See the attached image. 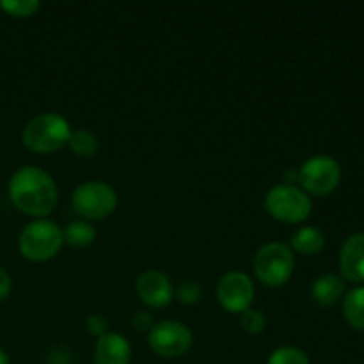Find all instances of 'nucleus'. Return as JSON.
I'll list each match as a JSON object with an SVG mask.
<instances>
[{
	"label": "nucleus",
	"mask_w": 364,
	"mask_h": 364,
	"mask_svg": "<svg viewBox=\"0 0 364 364\" xmlns=\"http://www.w3.org/2000/svg\"><path fill=\"white\" fill-rule=\"evenodd\" d=\"M95 364H130V345L121 334L107 333L95 350Z\"/></svg>",
	"instance_id": "f8f14e48"
},
{
	"label": "nucleus",
	"mask_w": 364,
	"mask_h": 364,
	"mask_svg": "<svg viewBox=\"0 0 364 364\" xmlns=\"http://www.w3.org/2000/svg\"><path fill=\"white\" fill-rule=\"evenodd\" d=\"M96 237L95 228L89 223H84V220H73V223L68 224L63 230V238L68 245L71 247H87V245L92 244Z\"/></svg>",
	"instance_id": "dca6fc26"
},
{
	"label": "nucleus",
	"mask_w": 364,
	"mask_h": 364,
	"mask_svg": "<svg viewBox=\"0 0 364 364\" xmlns=\"http://www.w3.org/2000/svg\"><path fill=\"white\" fill-rule=\"evenodd\" d=\"M269 364H309V359L301 348L281 347L272 352Z\"/></svg>",
	"instance_id": "a211bd4d"
},
{
	"label": "nucleus",
	"mask_w": 364,
	"mask_h": 364,
	"mask_svg": "<svg viewBox=\"0 0 364 364\" xmlns=\"http://www.w3.org/2000/svg\"><path fill=\"white\" fill-rule=\"evenodd\" d=\"M203 290L198 283L194 281H185L180 287L176 288V297L178 301L183 302V304H196V302L201 299Z\"/></svg>",
	"instance_id": "aec40b11"
},
{
	"label": "nucleus",
	"mask_w": 364,
	"mask_h": 364,
	"mask_svg": "<svg viewBox=\"0 0 364 364\" xmlns=\"http://www.w3.org/2000/svg\"><path fill=\"white\" fill-rule=\"evenodd\" d=\"M340 164L326 155L306 160L299 169V183L313 196H327L340 185Z\"/></svg>",
	"instance_id": "0eeeda50"
},
{
	"label": "nucleus",
	"mask_w": 364,
	"mask_h": 364,
	"mask_svg": "<svg viewBox=\"0 0 364 364\" xmlns=\"http://www.w3.org/2000/svg\"><path fill=\"white\" fill-rule=\"evenodd\" d=\"M343 315L354 329L364 331V288H354L345 295Z\"/></svg>",
	"instance_id": "2eb2a0df"
},
{
	"label": "nucleus",
	"mask_w": 364,
	"mask_h": 364,
	"mask_svg": "<svg viewBox=\"0 0 364 364\" xmlns=\"http://www.w3.org/2000/svg\"><path fill=\"white\" fill-rule=\"evenodd\" d=\"M284 180H287V185H294L295 181H299V171L288 169L284 174Z\"/></svg>",
	"instance_id": "393cba45"
},
{
	"label": "nucleus",
	"mask_w": 364,
	"mask_h": 364,
	"mask_svg": "<svg viewBox=\"0 0 364 364\" xmlns=\"http://www.w3.org/2000/svg\"><path fill=\"white\" fill-rule=\"evenodd\" d=\"M68 144H70V148L78 156H92L96 153V149H98V139L91 132L78 130L71 132V137Z\"/></svg>",
	"instance_id": "f3484780"
},
{
	"label": "nucleus",
	"mask_w": 364,
	"mask_h": 364,
	"mask_svg": "<svg viewBox=\"0 0 364 364\" xmlns=\"http://www.w3.org/2000/svg\"><path fill=\"white\" fill-rule=\"evenodd\" d=\"M265 208L274 219L281 223H302L311 213V199L301 188L294 185H276L265 198Z\"/></svg>",
	"instance_id": "39448f33"
},
{
	"label": "nucleus",
	"mask_w": 364,
	"mask_h": 364,
	"mask_svg": "<svg viewBox=\"0 0 364 364\" xmlns=\"http://www.w3.org/2000/svg\"><path fill=\"white\" fill-rule=\"evenodd\" d=\"M217 299L230 313H244L255 299V287L244 272H230L217 284Z\"/></svg>",
	"instance_id": "1a4fd4ad"
},
{
	"label": "nucleus",
	"mask_w": 364,
	"mask_h": 364,
	"mask_svg": "<svg viewBox=\"0 0 364 364\" xmlns=\"http://www.w3.org/2000/svg\"><path fill=\"white\" fill-rule=\"evenodd\" d=\"M137 295L149 308H166L173 301V284L159 270H146L137 279Z\"/></svg>",
	"instance_id": "9d476101"
},
{
	"label": "nucleus",
	"mask_w": 364,
	"mask_h": 364,
	"mask_svg": "<svg viewBox=\"0 0 364 364\" xmlns=\"http://www.w3.org/2000/svg\"><path fill=\"white\" fill-rule=\"evenodd\" d=\"M149 347L162 358H180L191 348L192 333L187 326L174 320L160 322L149 331Z\"/></svg>",
	"instance_id": "6e6552de"
},
{
	"label": "nucleus",
	"mask_w": 364,
	"mask_h": 364,
	"mask_svg": "<svg viewBox=\"0 0 364 364\" xmlns=\"http://www.w3.org/2000/svg\"><path fill=\"white\" fill-rule=\"evenodd\" d=\"M63 244V230L52 220H34L20 235V251L31 262H48L60 251Z\"/></svg>",
	"instance_id": "7ed1b4c3"
},
{
	"label": "nucleus",
	"mask_w": 364,
	"mask_h": 364,
	"mask_svg": "<svg viewBox=\"0 0 364 364\" xmlns=\"http://www.w3.org/2000/svg\"><path fill=\"white\" fill-rule=\"evenodd\" d=\"M9 198L27 215L46 217L55 208V181L39 167H21L9 180Z\"/></svg>",
	"instance_id": "f257e3e1"
},
{
	"label": "nucleus",
	"mask_w": 364,
	"mask_h": 364,
	"mask_svg": "<svg viewBox=\"0 0 364 364\" xmlns=\"http://www.w3.org/2000/svg\"><path fill=\"white\" fill-rule=\"evenodd\" d=\"M0 7L14 18H27L39 9L38 0H2Z\"/></svg>",
	"instance_id": "6ab92c4d"
},
{
	"label": "nucleus",
	"mask_w": 364,
	"mask_h": 364,
	"mask_svg": "<svg viewBox=\"0 0 364 364\" xmlns=\"http://www.w3.org/2000/svg\"><path fill=\"white\" fill-rule=\"evenodd\" d=\"M0 364H9V358H7V354L2 348H0Z\"/></svg>",
	"instance_id": "a878e982"
},
{
	"label": "nucleus",
	"mask_w": 364,
	"mask_h": 364,
	"mask_svg": "<svg viewBox=\"0 0 364 364\" xmlns=\"http://www.w3.org/2000/svg\"><path fill=\"white\" fill-rule=\"evenodd\" d=\"M73 210L89 220H102L116 210L117 196L110 185L103 181H87L73 192Z\"/></svg>",
	"instance_id": "423d86ee"
},
{
	"label": "nucleus",
	"mask_w": 364,
	"mask_h": 364,
	"mask_svg": "<svg viewBox=\"0 0 364 364\" xmlns=\"http://www.w3.org/2000/svg\"><path fill=\"white\" fill-rule=\"evenodd\" d=\"M153 326H155V323H153V318H151V315H149V313H146V311L135 313V316H134V327H135V329L151 331Z\"/></svg>",
	"instance_id": "5701e85b"
},
{
	"label": "nucleus",
	"mask_w": 364,
	"mask_h": 364,
	"mask_svg": "<svg viewBox=\"0 0 364 364\" xmlns=\"http://www.w3.org/2000/svg\"><path fill=\"white\" fill-rule=\"evenodd\" d=\"M343 290L345 284L340 277L334 276V274H326V276L318 277L315 281V284L311 288V295L318 304L331 306L340 301L341 295H343Z\"/></svg>",
	"instance_id": "ddd939ff"
},
{
	"label": "nucleus",
	"mask_w": 364,
	"mask_h": 364,
	"mask_svg": "<svg viewBox=\"0 0 364 364\" xmlns=\"http://www.w3.org/2000/svg\"><path fill=\"white\" fill-rule=\"evenodd\" d=\"M71 127L59 114H41L23 130V144L34 153H52L70 142Z\"/></svg>",
	"instance_id": "f03ea898"
},
{
	"label": "nucleus",
	"mask_w": 364,
	"mask_h": 364,
	"mask_svg": "<svg viewBox=\"0 0 364 364\" xmlns=\"http://www.w3.org/2000/svg\"><path fill=\"white\" fill-rule=\"evenodd\" d=\"M242 327H244L249 334L262 333L263 327H265V316H263V313L258 311V309L249 308L247 311H244V315H242Z\"/></svg>",
	"instance_id": "412c9836"
},
{
	"label": "nucleus",
	"mask_w": 364,
	"mask_h": 364,
	"mask_svg": "<svg viewBox=\"0 0 364 364\" xmlns=\"http://www.w3.org/2000/svg\"><path fill=\"white\" fill-rule=\"evenodd\" d=\"M340 269L345 279L364 283V233L352 235L340 252Z\"/></svg>",
	"instance_id": "9b49d317"
},
{
	"label": "nucleus",
	"mask_w": 364,
	"mask_h": 364,
	"mask_svg": "<svg viewBox=\"0 0 364 364\" xmlns=\"http://www.w3.org/2000/svg\"><path fill=\"white\" fill-rule=\"evenodd\" d=\"M252 265H255L256 277L265 287L277 288L283 287L291 277V272L295 269V258L288 245L272 242V244L263 245L256 252Z\"/></svg>",
	"instance_id": "20e7f679"
},
{
	"label": "nucleus",
	"mask_w": 364,
	"mask_h": 364,
	"mask_svg": "<svg viewBox=\"0 0 364 364\" xmlns=\"http://www.w3.org/2000/svg\"><path fill=\"white\" fill-rule=\"evenodd\" d=\"M11 287H13V281L11 276L4 269H0V301L7 299V295L11 294Z\"/></svg>",
	"instance_id": "b1692460"
},
{
	"label": "nucleus",
	"mask_w": 364,
	"mask_h": 364,
	"mask_svg": "<svg viewBox=\"0 0 364 364\" xmlns=\"http://www.w3.org/2000/svg\"><path fill=\"white\" fill-rule=\"evenodd\" d=\"M107 327H109V322H107L105 316H102V315L89 316L87 331L92 334V336L103 338L107 334Z\"/></svg>",
	"instance_id": "4be33fe9"
},
{
	"label": "nucleus",
	"mask_w": 364,
	"mask_h": 364,
	"mask_svg": "<svg viewBox=\"0 0 364 364\" xmlns=\"http://www.w3.org/2000/svg\"><path fill=\"white\" fill-rule=\"evenodd\" d=\"M323 245H326V237H323L322 231L315 226L301 228V230L295 231L294 237H291V247L306 256L316 255V252L322 251Z\"/></svg>",
	"instance_id": "4468645a"
}]
</instances>
